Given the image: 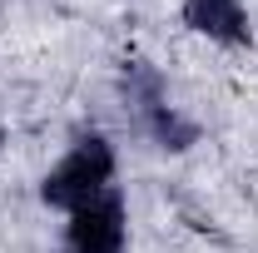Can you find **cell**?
Listing matches in <instances>:
<instances>
[{"instance_id":"cell-1","label":"cell","mask_w":258,"mask_h":253,"mask_svg":"<svg viewBox=\"0 0 258 253\" xmlns=\"http://www.w3.org/2000/svg\"><path fill=\"white\" fill-rule=\"evenodd\" d=\"M109 184H114V149H109L104 134H85V139H75L70 154L45 174L40 194H45L50 209L75 214V209H85L90 199L109 194Z\"/></svg>"},{"instance_id":"cell-4","label":"cell","mask_w":258,"mask_h":253,"mask_svg":"<svg viewBox=\"0 0 258 253\" xmlns=\"http://www.w3.org/2000/svg\"><path fill=\"white\" fill-rule=\"evenodd\" d=\"M184 25L219 40V45H243L248 10H243V0H184Z\"/></svg>"},{"instance_id":"cell-3","label":"cell","mask_w":258,"mask_h":253,"mask_svg":"<svg viewBox=\"0 0 258 253\" xmlns=\"http://www.w3.org/2000/svg\"><path fill=\"white\" fill-rule=\"evenodd\" d=\"M129 95H134V104H139L144 129L154 134V144H164V149H189L194 144V124L179 119V109L164 99L159 80H154L149 70H134V75H129Z\"/></svg>"},{"instance_id":"cell-2","label":"cell","mask_w":258,"mask_h":253,"mask_svg":"<svg viewBox=\"0 0 258 253\" xmlns=\"http://www.w3.org/2000/svg\"><path fill=\"white\" fill-rule=\"evenodd\" d=\"M124 199L109 189L99 194V199H90L85 209H75L70 214V228H64V243H70V253H124Z\"/></svg>"}]
</instances>
